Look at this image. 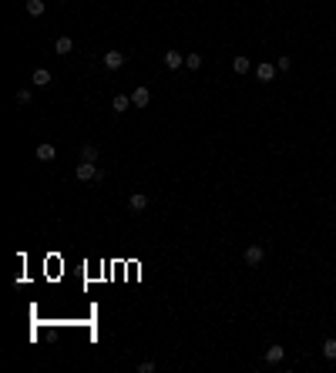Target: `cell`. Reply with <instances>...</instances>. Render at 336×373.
Wrapping results in <instances>:
<instances>
[{
  "mask_svg": "<svg viewBox=\"0 0 336 373\" xmlns=\"http://www.w3.org/2000/svg\"><path fill=\"white\" fill-rule=\"evenodd\" d=\"M54 51H57V54H71V51H74V40H71V37H57Z\"/></svg>",
  "mask_w": 336,
  "mask_h": 373,
  "instance_id": "cell-14",
  "label": "cell"
},
{
  "mask_svg": "<svg viewBox=\"0 0 336 373\" xmlns=\"http://www.w3.org/2000/svg\"><path fill=\"white\" fill-rule=\"evenodd\" d=\"M101 61H104V68H108V71H118V68H125V54H121V51H108V54L101 57Z\"/></svg>",
  "mask_w": 336,
  "mask_h": 373,
  "instance_id": "cell-4",
  "label": "cell"
},
{
  "mask_svg": "<svg viewBox=\"0 0 336 373\" xmlns=\"http://www.w3.org/2000/svg\"><path fill=\"white\" fill-rule=\"evenodd\" d=\"M51 81H54V77H51L47 68H37V71L31 74V84H34V88H51Z\"/></svg>",
  "mask_w": 336,
  "mask_h": 373,
  "instance_id": "cell-5",
  "label": "cell"
},
{
  "mask_svg": "<svg viewBox=\"0 0 336 373\" xmlns=\"http://www.w3.org/2000/svg\"><path fill=\"white\" fill-rule=\"evenodd\" d=\"M138 373H155V360H141L138 363Z\"/></svg>",
  "mask_w": 336,
  "mask_h": 373,
  "instance_id": "cell-19",
  "label": "cell"
},
{
  "mask_svg": "<svg viewBox=\"0 0 336 373\" xmlns=\"http://www.w3.org/2000/svg\"><path fill=\"white\" fill-rule=\"evenodd\" d=\"M14 101H17V104H31V101H34V94H31V88H20V91L14 94Z\"/></svg>",
  "mask_w": 336,
  "mask_h": 373,
  "instance_id": "cell-17",
  "label": "cell"
},
{
  "mask_svg": "<svg viewBox=\"0 0 336 373\" xmlns=\"http://www.w3.org/2000/svg\"><path fill=\"white\" fill-rule=\"evenodd\" d=\"M185 68L199 71V68H202V54H185Z\"/></svg>",
  "mask_w": 336,
  "mask_h": 373,
  "instance_id": "cell-18",
  "label": "cell"
},
{
  "mask_svg": "<svg viewBox=\"0 0 336 373\" xmlns=\"http://www.w3.org/2000/svg\"><path fill=\"white\" fill-rule=\"evenodd\" d=\"M44 10H47V3H44V0H27V14H31V17H40Z\"/></svg>",
  "mask_w": 336,
  "mask_h": 373,
  "instance_id": "cell-13",
  "label": "cell"
},
{
  "mask_svg": "<svg viewBox=\"0 0 336 373\" xmlns=\"http://www.w3.org/2000/svg\"><path fill=\"white\" fill-rule=\"evenodd\" d=\"M81 162H98V145H84L81 148Z\"/></svg>",
  "mask_w": 336,
  "mask_h": 373,
  "instance_id": "cell-16",
  "label": "cell"
},
{
  "mask_svg": "<svg viewBox=\"0 0 336 373\" xmlns=\"http://www.w3.org/2000/svg\"><path fill=\"white\" fill-rule=\"evenodd\" d=\"M37 158H40V162H54V158H57V148L51 145V141H44V145H37Z\"/></svg>",
  "mask_w": 336,
  "mask_h": 373,
  "instance_id": "cell-11",
  "label": "cell"
},
{
  "mask_svg": "<svg viewBox=\"0 0 336 373\" xmlns=\"http://www.w3.org/2000/svg\"><path fill=\"white\" fill-rule=\"evenodd\" d=\"M128 108H134V104H131V98H128V94H114V101H111V111L125 114Z\"/></svg>",
  "mask_w": 336,
  "mask_h": 373,
  "instance_id": "cell-9",
  "label": "cell"
},
{
  "mask_svg": "<svg viewBox=\"0 0 336 373\" xmlns=\"http://www.w3.org/2000/svg\"><path fill=\"white\" fill-rule=\"evenodd\" d=\"M289 64H293V61H289V54H282L279 61H276V68H279V71H289Z\"/></svg>",
  "mask_w": 336,
  "mask_h": 373,
  "instance_id": "cell-20",
  "label": "cell"
},
{
  "mask_svg": "<svg viewBox=\"0 0 336 373\" xmlns=\"http://www.w3.org/2000/svg\"><path fill=\"white\" fill-rule=\"evenodd\" d=\"M232 71H235V74H249V71H252V61L245 54H235L232 57Z\"/></svg>",
  "mask_w": 336,
  "mask_h": 373,
  "instance_id": "cell-7",
  "label": "cell"
},
{
  "mask_svg": "<svg viewBox=\"0 0 336 373\" xmlns=\"http://www.w3.org/2000/svg\"><path fill=\"white\" fill-rule=\"evenodd\" d=\"M182 61H185V54H182V51H165V68H168V71H178V68H182Z\"/></svg>",
  "mask_w": 336,
  "mask_h": 373,
  "instance_id": "cell-8",
  "label": "cell"
},
{
  "mask_svg": "<svg viewBox=\"0 0 336 373\" xmlns=\"http://www.w3.org/2000/svg\"><path fill=\"white\" fill-rule=\"evenodd\" d=\"M282 356H286V346H279V343H272V346L266 350V363H282Z\"/></svg>",
  "mask_w": 336,
  "mask_h": 373,
  "instance_id": "cell-10",
  "label": "cell"
},
{
  "mask_svg": "<svg viewBox=\"0 0 336 373\" xmlns=\"http://www.w3.org/2000/svg\"><path fill=\"white\" fill-rule=\"evenodd\" d=\"M276 71H279V68H276V64H269V61H262L259 68H256V77H259L262 84H269V81H272V77H276Z\"/></svg>",
  "mask_w": 336,
  "mask_h": 373,
  "instance_id": "cell-2",
  "label": "cell"
},
{
  "mask_svg": "<svg viewBox=\"0 0 336 373\" xmlns=\"http://www.w3.org/2000/svg\"><path fill=\"white\" fill-rule=\"evenodd\" d=\"M128 205H131V212H145L148 208V195H141V192H134L128 199Z\"/></svg>",
  "mask_w": 336,
  "mask_h": 373,
  "instance_id": "cell-12",
  "label": "cell"
},
{
  "mask_svg": "<svg viewBox=\"0 0 336 373\" xmlns=\"http://www.w3.org/2000/svg\"><path fill=\"white\" fill-rule=\"evenodd\" d=\"M74 175H77V182H101L104 178V168H98L94 162H81L74 168Z\"/></svg>",
  "mask_w": 336,
  "mask_h": 373,
  "instance_id": "cell-1",
  "label": "cell"
},
{
  "mask_svg": "<svg viewBox=\"0 0 336 373\" xmlns=\"http://www.w3.org/2000/svg\"><path fill=\"white\" fill-rule=\"evenodd\" d=\"M242 259H245V266H259V262L266 259V249H262V245H249Z\"/></svg>",
  "mask_w": 336,
  "mask_h": 373,
  "instance_id": "cell-3",
  "label": "cell"
},
{
  "mask_svg": "<svg viewBox=\"0 0 336 373\" xmlns=\"http://www.w3.org/2000/svg\"><path fill=\"white\" fill-rule=\"evenodd\" d=\"M323 356L336 363V339H333V336H330V339H323Z\"/></svg>",
  "mask_w": 336,
  "mask_h": 373,
  "instance_id": "cell-15",
  "label": "cell"
},
{
  "mask_svg": "<svg viewBox=\"0 0 336 373\" xmlns=\"http://www.w3.org/2000/svg\"><path fill=\"white\" fill-rule=\"evenodd\" d=\"M131 104H134V108H148V104H151V91H148V88H134Z\"/></svg>",
  "mask_w": 336,
  "mask_h": 373,
  "instance_id": "cell-6",
  "label": "cell"
}]
</instances>
